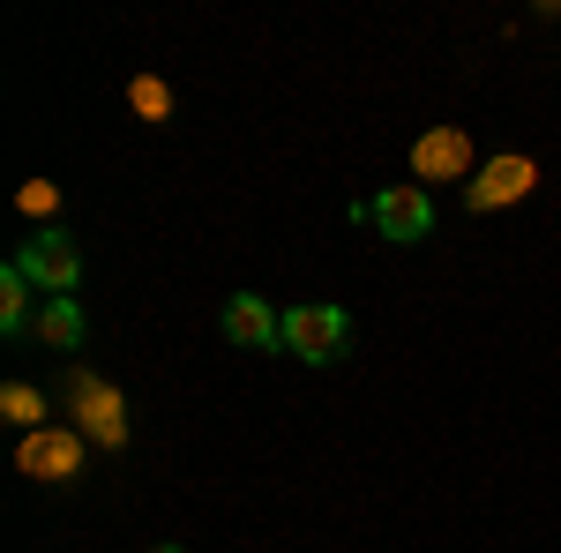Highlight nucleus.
Here are the masks:
<instances>
[{
    "label": "nucleus",
    "mask_w": 561,
    "mask_h": 553,
    "mask_svg": "<svg viewBox=\"0 0 561 553\" xmlns=\"http://www.w3.org/2000/svg\"><path fill=\"white\" fill-rule=\"evenodd\" d=\"M345 344H352L345 307H322V299L285 307V352H293V359H307V367H330V359H345Z\"/></svg>",
    "instance_id": "obj_1"
},
{
    "label": "nucleus",
    "mask_w": 561,
    "mask_h": 553,
    "mask_svg": "<svg viewBox=\"0 0 561 553\" xmlns=\"http://www.w3.org/2000/svg\"><path fill=\"white\" fill-rule=\"evenodd\" d=\"M15 269L38 285V299H68L76 285H83V255H76V240H68V232H53V224H45L38 240H23V247H15Z\"/></svg>",
    "instance_id": "obj_2"
},
{
    "label": "nucleus",
    "mask_w": 561,
    "mask_h": 553,
    "mask_svg": "<svg viewBox=\"0 0 561 553\" xmlns=\"http://www.w3.org/2000/svg\"><path fill=\"white\" fill-rule=\"evenodd\" d=\"M359 217H375V224H382V240H397V247H412V240H427V232H434L427 187H382L375 203H359Z\"/></svg>",
    "instance_id": "obj_3"
},
{
    "label": "nucleus",
    "mask_w": 561,
    "mask_h": 553,
    "mask_svg": "<svg viewBox=\"0 0 561 553\" xmlns=\"http://www.w3.org/2000/svg\"><path fill=\"white\" fill-rule=\"evenodd\" d=\"M225 337L248 344V352H285V322L270 314V299L232 292V299H225Z\"/></svg>",
    "instance_id": "obj_4"
},
{
    "label": "nucleus",
    "mask_w": 561,
    "mask_h": 553,
    "mask_svg": "<svg viewBox=\"0 0 561 553\" xmlns=\"http://www.w3.org/2000/svg\"><path fill=\"white\" fill-rule=\"evenodd\" d=\"M472 172V142L465 128H427L412 142V180H465Z\"/></svg>",
    "instance_id": "obj_5"
},
{
    "label": "nucleus",
    "mask_w": 561,
    "mask_h": 553,
    "mask_svg": "<svg viewBox=\"0 0 561 553\" xmlns=\"http://www.w3.org/2000/svg\"><path fill=\"white\" fill-rule=\"evenodd\" d=\"M531 195V158H494V165H479V180L465 187V210H502V203H517Z\"/></svg>",
    "instance_id": "obj_6"
},
{
    "label": "nucleus",
    "mask_w": 561,
    "mask_h": 553,
    "mask_svg": "<svg viewBox=\"0 0 561 553\" xmlns=\"http://www.w3.org/2000/svg\"><path fill=\"white\" fill-rule=\"evenodd\" d=\"M76 419H83V434H90V441H105V449H121V441H128L121 389H98L90 375H76Z\"/></svg>",
    "instance_id": "obj_7"
},
{
    "label": "nucleus",
    "mask_w": 561,
    "mask_h": 553,
    "mask_svg": "<svg viewBox=\"0 0 561 553\" xmlns=\"http://www.w3.org/2000/svg\"><path fill=\"white\" fill-rule=\"evenodd\" d=\"M76 464H83V441H76L68 426H45V434L23 441V471H38V479H53V486H68Z\"/></svg>",
    "instance_id": "obj_8"
},
{
    "label": "nucleus",
    "mask_w": 561,
    "mask_h": 553,
    "mask_svg": "<svg viewBox=\"0 0 561 553\" xmlns=\"http://www.w3.org/2000/svg\"><path fill=\"white\" fill-rule=\"evenodd\" d=\"M31 337L53 344V352H83L90 322H83V307H76V299H38V314H31Z\"/></svg>",
    "instance_id": "obj_9"
},
{
    "label": "nucleus",
    "mask_w": 561,
    "mask_h": 553,
    "mask_svg": "<svg viewBox=\"0 0 561 553\" xmlns=\"http://www.w3.org/2000/svg\"><path fill=\"white\" fill-rule=\"evenodd\" d=\"M31 292H38V285L8 262V269H0V330H8V337H31V314H38V307H31Z\"/></svg>",
    "instance_id": "obj_10"
},
{
    "label": "nucleus",
    "mask_w": 561,
    "mask_h": 553,
    "mask_svg": "<svg viewBox=\"0 0 561 553\" xmlns=\"http://www.w3.org/2000/svg\"><path fill=\"white\" fill-rule=\"evenodd\" d=\"M0 412H8V426L38 434V426H45V396H38L31 382H8V389H0Z\"/></svg>",
    "instance_id": "obj_11"
},
{
    "label": "nucleus",
    "mask_w": 561,
    "mask_h": 553,
    "mask_svg": "<svg viewBox=\"0 0 561 553\" xmlns=\"http://www.w3.org/2000/svg\"><path fill=\"white\" fill-rule=\"evenodd\" d=\"M128 97H135V113H142V120H165V113H173V90H165V83H150V76H135Z\"/></svg>",
    "instance_id": "obj_12"
},
{
    "label": "nucleus",
    "mask_w": 561,
    "mask_h": 553,
    "mask_svg": "<svg viewBox=\"0 0 561 553\" xmlns=\"http://www.w3.org/2000/svg\"><path fill=\"white\" fill-rule=\"evenodd\" d=\"M53 203H60V195H53V180H38V187H23V210H31V217H53Z\"/></svg>",
    "instance_id": "obj_13"
},
{
    "label": "nucleus",
    "mask_w": 561,
    "mask_h": 553,
    "mask_svg": "<svg viewBox=\"0 0 561 553\" xmlns=\"http://www.w3.org/2000/svg\"><path fill=\"white\" fill-rule=\"evenodd\" d=\"M150 553H180V546H150Z\"/></svg>",
    "instance_id": "obj_14"
}]
</instances>
